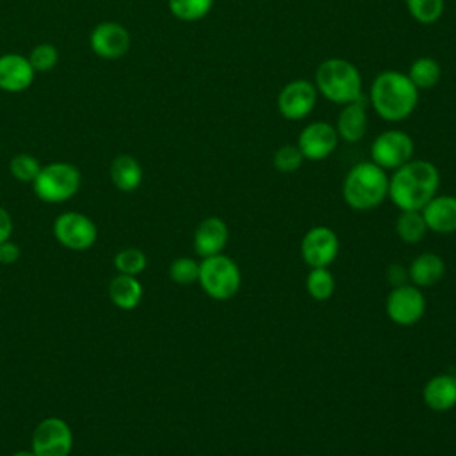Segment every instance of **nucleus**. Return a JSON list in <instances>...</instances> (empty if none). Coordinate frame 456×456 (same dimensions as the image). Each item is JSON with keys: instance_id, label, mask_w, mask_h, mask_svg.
Returning <instances> with one entry per match:
<instances>
[{"instance_id": "33", "label": "nucleus", "mask_w": 456, "mask_h": 456, "mask_svg": "<svg viewBox=\"0 0 456 456\" xmlns=\"http://www.w3.org/2000/svg\"><path fill=\"white\" fill-rule=\"evenodd\" d=\"M20 258V246L16 242L5 240L0 242V264L2 265H11Z\"/></svg>"}, {"instance_id": "23", "label": "nucleus", "mask_w": 456, "mask_h": 456, "mask_svg": "<svg viewBox=\"0 0 456 456\" xmlns=\"http://www.w3.org/2000/svg\"><path fill=\"white\" fill-rule=\"evenodd\" d=\"M428 232L429 230L420 210H401L395 221V233L403 242L417 244L426 237Z\"/></svg>"}, {"instance_id": "12", "label": "nucleus", "mask_w": 456, "mask_h": 456, "mask_svg": "<svg viewBox=\"0 0 456 456\" xmlns=\"http://www.w3.org/2000/svg\"><path fill=\"white\" fill-rule=\"evenodd\" d=\"M317 87L310 80H290L278 93V110L285 119L299 121L305 119L315 107L317 102Z\"/></svg>"}, {"instance_id": "27", "label": "nucleus", "mask_w": 456, "mask_h": 456, "mask_svg": "<svg viewBox=\"0 0 456 456\" xmlns=\"http://www.w3.org/2000/svg\"><path fill=\"white\" fill-rule=\"evenodd\" d=\"M411 18L422 25L435 23L444 14V0H404Z\"/></svg>"}, {"instance_id": "17", "label": "nucleus", "mask_w": 456, "mask_h": 456, "mask_svg": "<svg viewBox=\"0 0 456 456\" xmlns=\"http://www.w3.org/2000/svg\"><path fill=\"white\" fill-rule=\"evenodd\" d=\"M34 68L28 59L20 53L0 55V89L7 93H20L30 87L34 80Z\"/></svg>"}, {"instance_id": "18", "label": "nucleus", "mask_w": 456, "mask_h": 456, "mask_svg": "<svg viewBox=\"0 0 456 456\" xmlns=\"http://www.w3.org/2000/svg\"><path fill=\"white\" fill-rule=\"evenodd\" d=\"M422 399L433 411H449L456 406V376L442 372L429 378L422 388Z\"/></svg>"}, {"instance_id": "11", "label": "nucleus", "mask_w": 456, "mask_h": 456, "mask_svg": "<svg viewBox=\"0 0 456 456\" xmlns=\"http://www.w3.org/2000/svg\"><path fill=\"white\" fill-rule=\"evenodd\" d=\"M340 249L338 237L335 230L330 226H314L310 228L299 244V253L303 262L312 269V267H330Z\"/></svg>"}, {"instance_id": "1", "label": "nucleus", "mask_w": 456, "mask_h": 456, "mask_svg": "<svg viewBox=\"0 0 456 456\" xmlns=\"http://www.w3.org/2000/svg\"><path fill=\"white\" fill-rule=\"evenodd\" d=\"M440 173L429 160H408L388 176V198L399 210H422L436 194Z\"/></svg>"}, {"instance_id": "13", "label": "nucleus", "mask_w": 456, "mask_h": 456, "mask_svg": "<svg viewBox=\"0 0 456 456\" xmlns=\"http://www.w3.org/2000/svg\"><path fill=\"white\" fill-rule=\"evenodd\" d=\"M337 144V128L328 121H314L297 135V148L301 150L305 160H324L335 151Z\"/></svg>"}, {"instance_id": "26", "label": "nucleus", "mask_w": 456, "mask_h": 456, "mask_svg": "<svg viewBox=\"0 0 456 456\" xmlns=\"http://www.w3.org/2000/svg\"><path fill=\"white\" fill-rule=\"evenodd\" d=\"M214 0H167L169 11L182 21H196L208 14Z\"/></svg>"}, {"instance_id": "30", "label": "nucleus", "mask_w": 456, "mask_h": 456, "mask_svg": "<svg viewBox=\"0 0 456 456\" xmlns=\"http://www.w3.org/2000/svg\"><path fill=\"white\" fill-rule=\"evenodd\" d=\"M303 162L305 157L297 144H283L273 155V166L280 173H294L303 166Z\"/></svg>"}, {"instance_id": "21", "label": "nucleus", "mask_w": 456, "mask_h": 456, "mask_svg": "<svg viewBox=\"0 0 456 456\" xmlns=\"http://www.w3.org/2000/svg\"><path fill=\"white\" fill-rule=\"evenodd\" d=\"M109 297L121 310H134L142 299V285L135 276L118 274L109 283Z\"/></svg>"}, {"instance_id": "19", "label": "nucleus", "mask_w": 456, "mask_h": 456, "mask_svg": "<svg viewBox=\"0 0 456 456\" xmlns=\"http://www.w3.org/2000/svg\"><path fill=\"white\" fill-rule=\"evenodd\" d=\"M337 134L338 139L346 142H358L367 132V110H365V98L354 100L351 103L342 105V110L337 118Z\"/></svg>"}, {"instance_id": "37", "label": "nucleus", "mask_w": 456, "mask_h": 456, "mask_svg": "<svg viewBox=\"0 0 456 456\" xmlns=\"http://www.w3.org/2000/svg\"><path fill=\"white\" fill-rule=\"evenodd\" d=\"M305 456H317V454H305Z\"/></svg>"}, {"instance_id": "31", "label": "nucleus", "mask_w": 456, "mask_h": 456, "mask_svg": "<svg viewBox=\"0 0 456 456\" xmlns=\"http://www.w3.org/2000/svg\"><path fill=\"white\" fill-rule=\"evenodd\" d=\"M200 262L191 256H178L169 265V278L178 285H191L198 281Z\"/></svg>"}, {"instance_id": "38", "label": "nucleus", "mask_w": 456, "mask_h": 456, "mask_svg": "<svg viewBox=\"0 0 456 456\" xmlns=\"http://www.w3.org/2000/svg\"><path fill=\"white\" fill-rule=\"evenodd\" d=\"M119 456H126V454H119Z\"/></svg>"}, {"instance_id": "25", "label": "nucleus", "mask_w": 456, "mask_h": 456, "mask_svg": "<svg viewBox=\"0 0 456 456\" xmlns=\"http://www.w3.org/2000/svg\"><path fill=\"white\" fill-rule=\"evenodd\" d=\"M306 292L315 301H326L335 292V278L330 267H312L306 274Z\"/></svg>"}, {"instance_id": "15", "label": "nucleus", "mask_w": 456, "mask_h": 456, "mask_svg": "<svg viewBox=\"0 0 456 456\" xmlns=\"http://www.w3.org/2000/svg\"><path fill=\"white\" fill-rule=\"evenodd\" d=\"M228 224L216 216L205 217L194 230L192 235V246L194 251L205 258V256H212V255H219L223 253V249L228 244Z\"/></svg>"}, {"instance_id": "28", "label": "nucleus", "mask_w": 456, "mask_h": 456, "mask_svg": "<svg viewBox=\"0 0 456 456\" xmlns=\"http://www.w3.org/2000/svg\"><path fill=\"white\" fill-rule=\"evenodd\" d=\"M146 255L137 248H125L114 256V267L119 274L137 276L146 269Z\"/></svg>"}, {"instance_id": "20", "label": "nucleus", "mask_w": 456, "mask_h": 456, "mask_svg": "<svg viewBox=\"0 0 456 456\" xmlns=\"http://www.w3.org/2000/svg\"><path fill=\"white\" fill-rule=\"evenodd\" d=\"M444 274H445L444 258L431 251L417 255L408 265V278L419 289L433 287L444 278Z\"/></svg>"}, {"instance_id": "16", "label": "nucleus", "mask_w": 456, "mask_h": 456, "mask_svg": "<svg viewBox=\"0 0 456 456\" xmlns=\"http://www.w3.org/2000/svg\"><path fill=\"white\" fill-rule=\"evenodd\" d=\"M429 232L445 235L456 232V196L435 194L420 210Z\"/></svg>"}, {"instance_id": "6", "label": "nucleus", "mask_w": 456, "mask_h": 456, "mask_svg": "<svg viewBox=\"0 0 456 456\" xmlns=\"http://www.w3.org/2000/svg\"><path fill=\"white\" fill-rule=\"evenodd\" d=\"M34 192L46 203H62L80 189V171L69 162H52L41 167L32 182Z\"/></svg>"}, {"instance_id": "34", "label": "nucleus", "mask_w": 456, "mask_h": 456, "mask_svg": "<svg viewBox=\"0 0 456 456\" xmlns=\"http://www.w3.org/2000/svg\"><path fill=\"white\" fill-rule=\"evenodd\" d=\"M12 228L14 226H12L11 214L4 207H0V242H5V240L11 239Z\"/></svg>"}, {"instance_id": "32", "label": "nucleus", "mask_w": 456, "mask_h": 456, "mask_svg": "<svg viewBox=\"0 0 456 456\" xmlns=\"http://www.w3.org/2000/svg\"><path fill=\"white\" fill-rule=\"evenodd\" d=\"M34 71H50L57 61H59V52L53 45L50 43H41L32 48L30 55L27 57Z\"/></svg>"}, {"instance_id": "10", "label": "nucleus", "mask_w": 456, "mask_h": 456, "mask_svg": "<svg viewBox=\"0 0 456 456\" xmlns=\"http://www.w3.org/2000/svg\"><path fill=\"white\" fill-rule=\"evenodd\" d=\"M55 239L68 249L86 251L98 237L96 224L80 212H64L53 221Z\"/></svg>"}, {"instance_id": "36", "label": "nucleus", "mask_w": 456, "mask_h": 456, "mask_svg": "<svg viewBox=\"0 0 456 456\" xmlns=\"http://www.w3.org/2000/svg\"><path fill=\"white\" fill-rule=\"evenodd\" d=\"M12 456H36V454H34L32 449H30V451H28V449H23V451H16Z\"/></svg>"}, {"instance_id": "2", "label": "nucleus", "mask_w": 456, "mask_h": 456, "mask_svg": "<svg viewBox=\"0 0 456 456\" xmlns=\"http://www.w3.org/2000/svg\"><path fill=\"white\" fill-rule=\"evenodd\" d=\"M369 102L379 118L395 123L406 119L415 110L419 89L406 73L385 69L372 80Z\"/></svg>"}, {"instance_id": "8", "label": "nucleus", "mask_w": 456, "mask_h": 456, "mask_svg": "<svg viewBox=\"0 0 456 456\" xmlns=\"http://www.w3.org/2000/svg\"><path fill=\"white\" fill-rule=\"evenodd\" d=\"M387 317L397 326L417 324L426 312V297L413 283L394 287L385 301Z\"/></svg>"}, {"instance_id": "7", "label": "nucleus", "mask_w": 456, "mask_h": 456, "mask_svg": "<svg viewBox=\"0 0 456 456\" xmlns=\"http://www.w3.org/2000/svg\"><path fill=\"white\" fill-rule=\"evenodd\" d=\"M413 139L403 130H385L370 144V160L385 171H394L413 159Z\"/></svg>"}, {"instance_id": "24", "label": "nucleus", "mask_w": 456, "mask_h": 456, "mask_svg": "<svg viewBox=\"0 0 456 456\" xmlns=\"http://www.w3.org/2000/svg\"><path fill=\"white\" fill-rule=\"evenodd\" d=\"M440 64L431 57H417L408 69V78L419 91L431 89L440 80Z\"/></svg>"}, {"instance_id": "4", "label": "nucleus", "mask_w": 456, "mask_h": 456, "mask_svg": "<svg viewBox=\"0 0 456 456\" xmlns=\"http://www.w3.org/2000/svg\"><path fill=\"white\" fill-rule=\"evenodd\" d=\"M315 87L331 103L346 105L363 96L358 68L340 57H330L317 66Z\"/></svg>"}, {"instance_id": "29", "label": "nucleus", "mask_w": 456, "mask_h": 456, "mask_svg": "<svg viewBox=\"0 0 456 456\" xmlns=\"http://www.w3.org/2000/svg\"><path fill=\"white\" fill-rule=\"evenodd\" d=\"M41 164L36 157L28 155V153H18L11 159L9 162V171L11 175L20 180V182H25V183H32L36 180V176L39 175L41 171Z\"/></svg>"}, {"instance_id": "35", "label": "nucleus", "mask_w": 456, "mask_h": 456, "mask_svg": "<svg viewBox=\"0 0 456 456\" xmlns=\"http://www.w3.org/2000/svg\"><path fill=\"white\" fill-rule=\"evenodd\" d=\"M387 276H388V281L394 283V287L397 285H403L406 283V278H408V269H404L403 265L399 264H392L387 271Z\"/></svg>"}, {"instance_id": "14", "label": "nucleus", "mask_w": 456, "mask_h": 456, "mask_svg": "<svg viewBox=\"0 0 456 456\" xmlns=\"http://www.w3.org/2000/svg\"><path fill=\"white\" fill-rule=\"evenodd\" d=\"M91 48L102 59H119L130 48L128 30L116 21L98 23L91 32Z\"/></svg>"}, {"instance_id": "22", "label": "nucleus", "mask_w": 456, "mask_h": 456, "mask_svg": "<svg viewBox=\"0 0 456 456\" xmlns=\"http://www.w3.org/2000/svg\"><path fill=\"white\" fill-rule=\"evenodd\" d=\"M109 173L112 183L123 192L135 191L142 182V167L132 155H118L110 162Z\"/></svg>"}, {"instance_id": "3", "label": "nucleus", "mask_w": 456, "mask_h": 456, "mask_svg": "<svg viewBox=\"0 0 456 456\" xmlns=\"http://www.w3.org/2000/svg\"><path fill=\"white\" fill-rule=\"evenodd\" d=\"M342 198L353 210H374L388 198L387 171L372 160L354 164L344 176Z\"/></svg>"}, {"instance_id": "5", "label": "nucleus", "mask_w": 456, "mask_h": 456, "mask_svg": "<svg viewBox=\"0 0 456 456\" xmlns=\"http://www.w3.org/2000/svg\"><path fill=\"white\" fill-rule=\"evenodd\" d=\"M198 283L208 297L226 301L239 292L242 276L237 262L232 256L219 253L201 258Z\"/></svg>"}, {"instance_id": "9", "label": "nucleus", "mask_w": 456, "mask_h": 456, "mask_svg": "<svg viewBox=\"0 0 456 456\" xmlns=\"http://www.w3.org/2000/svg\"><path fill=\"white\" fill-rule=\"evenodd\" d=\"M36 456H69L73 449V431L66 420L59 417L43 419L32 433V447Z\"/></svg>"}]
</instances>
